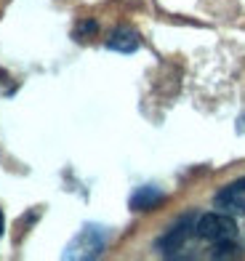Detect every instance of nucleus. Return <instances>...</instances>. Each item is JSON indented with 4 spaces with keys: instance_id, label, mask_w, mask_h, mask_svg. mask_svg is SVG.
Segmentation results:
<instances>
[{
    "instance_id": "obj_1",
    "label": "nucleus",
    "mask_w": 245,
    "mask_h": 261,
    "mask_svg": "<svg viewBox=\"0 0 245 261\" xmlns=\"http://www.w3.org/2000/svg\"><path fill=\"white\" fill-rule=\"evenodd\" d=\"M195 234L200 237L203 243L208 245H229V243H237V221L235 216L229 213H205V216L197 219L195 224Z\"/></svg>"
},
{
    "instance_id": "obj_2",
    "label": "nucleus",
    "mask_w": 245,
    "mask_h": 261,
    "mask_svg": "<svg viewBox=\"0 0 245 261\" xmlns=\"http://www.w3.org/2000/svg\"><path fill=\"white\" fill-rule=\"evenodd\" d=\"M107 240H110V232L104 227H99V224H86L72 237V243L67 245L64 258H99L101 251L107 248Z\"/></svg>"
},
{
    "instance_id": "obj_3",
    "label": "nucleus",
    "mask_w": 245,
    "mask_h": 261,
    "mask_svg": "<svg viewBox=\"0 0 245 261\" xmlns=\"http://www.w3.org/2000/svg\"><path fill=\"white\" fill-rule=\"evenodd\" d=\"M195 224H197L195 213H186V216H181V219L157 240V251L166 256V258H179V256H184L181 251H186V245H189V240H192Z\"/></svg>"
},
{
    "instance_id": "obj_4",
    "label": "nucleus",
    "mask_w": 245,
    "mask_h": 261,
    "mask_svg": "<svg viewBox=\"0 0 245 261\" xmlns=\"http://www.w3.org/2000/svg\"><path fill=\"white\" fill-rule=\"evenodd\" d=\"M213 208L235 219H245V176L219 189L213 197Z\"/></svg>"
},
{
    "instance_id": "obj_5",
    "label": "nucleus",
    "mask_w": 245,
    "mask_h": 261,
    "mask_svg": "<svg viewBox=\"0 0 245 261\" xmlns=\"http://www.w3.org/2000/svg\"><path fill=\"white\" fill-rule=\"evenodd\" d=\"M139 45H142L139 32L131 30V27H118V30H112V35L107 38V48L118 51V54H133Z\"/></svg>"
},
{
    "instance_id": "obj_6",
    "label": "nucleus",
    "mask_w": 245,
    "mask_h": 261,
    "mask_svg": "<svg viewBox=\"0 0 245 261\" xmlns=\"http://www.w3.org/2000/svg\"><path fill=\"white\" fill-rule=\"evenodd\" d=\"M162 200H166V195H162L157 187H139L131 197V208L133 211H152L162 203Z\"/></svg>"
},
{
    "instance_id": "obj_7",
    "label": "nucleus",
    "mask_w": 245,
    "mask_h": 261,
    "mask_svg": "<svg viewBox=\"0 0 245 261\" xmlns=\"http://www.w3.org/2000/svg\"><path fill=\"white\" fill-rule=\"evenodd\" d=\"M3 227H6V219H3V211H0V234H3Z\"/></svg>"
}]
</instances>
